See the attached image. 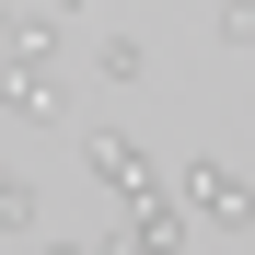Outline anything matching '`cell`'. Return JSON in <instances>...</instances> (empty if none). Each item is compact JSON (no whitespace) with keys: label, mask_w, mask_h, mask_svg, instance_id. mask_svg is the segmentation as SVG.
<instances>
[{"label":"cell","mask_w":255,"mask_h":255,"mask_svg":"<svg viewBox=\"0 0 255 255\" xmlns=\"http://www.w3.org/2000/svg\"><path fill=\"white\" fill-rule=\"evenodd\" d=\"M209 35H221V47H255V0H221V12H209Z\"/></svg>","instance_id":"cell-6"},{"label":"cell","mask_w":255,"mask_h":255,"mask_svg":"<svg viewBox=\"0 0 255 255\" xmlns=\"http://www.w3.org/2000/svg\"><path fill=\"white\" fill-rule=\"evenodd\" d=\"M47 23H58V12H47ZM12 35H35V23H23V12H0V47H12Z\"/></svg>","instance_id":"cell-7"},{"label":"cell","mask_w":255,"mask_h":255,"mask_svg":"<svg viewBox=\"0 0 255 255\" xmlns=\"http://www.w3.org/2000/svg\"><path fill=\"white\" fill-rule=\"evenodd\" d=\"M23 232H47V197H35L12 162H0V244H23Z\"/></svg>","instance_id":"cell-4"},{"label":"cell","mask_w":255,"mask_h":255,"mask_svg":"<svg viewBox=\"0 0 255 255\" xmlns=\"http://www.w3.org/2000/svg\"><path fill=\"white\" fill-rule=\"evenodd\" d=\"M174 197H186V221H197V232H221V244L255 232V174H232L221 151H197L186 174H174Z\"/></svg>","instance_id":"cell-1"},{"label":"cell","mask_w":255,"mask_h":255,"mask_svg":"<svg viewBox=\"0 0 255 255\" xmlns=\"http://www.w3.org/2000/svg\"><path fill=\"white\" fill-rule=\"evenodd\" d=\"M47 12H58V23H70V12H93V0H47Z\"/></svg>","instance_id":"cell-8"},{"label":"cell","mask_w":255,"mask_h":255,"mask_svg":"<svg viewBox=\"0 0 255 255\" xmlns=\"http://www.w3.org/2000/svg\"><path fill=\"white\" fill-rule=\"evenodd\" d=\"M93 70L116 81V93H139V81H151V47H139V35H105V47H93Z\"/></svg>","instance_id":"cell-5"},{"label":"cell","mask_w":255,"mask_h":255,"mask_svg":"<svg viewBox=\"0 0 255 255\" xmlns=\"http://www.w3.org/2000/svg\"><path fill=\"white\" fill-rule=\"evenodd\" d=\"M0 105H12V116H58V105H70L58 23H35V35H12V47H0Z\"/></svg>","instance_id":"cell-2"},{"label":"cell","mask_w":255,"mask_h":255,"mask_svg":"<svg viewBox=\"0 0 255 255\" xmlns=\"http://www.w3.org/2000/svg\"><path fill=\"white\" fill-rule=\"evenodd\" d=\"M81 174H93L116 209H128V197H162V186H174V174H162V162H151L139 139H128V128H81Z\"/></svg>","instance_id":"cell-3"}]
</instances>
